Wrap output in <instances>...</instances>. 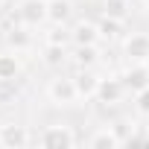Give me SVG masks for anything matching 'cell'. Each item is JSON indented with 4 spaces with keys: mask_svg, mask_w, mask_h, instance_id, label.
I'll list each match as a JSON object with an SVG mask.
<instances>
[{
    "mask_svg": "<svg viewBox=\"0 0 149 149\" xmlns=\"http://www.w3.org/2000/svg\"><path fill=\"white\" fill-rule=\"evenodd\" d=\"M47 100L58 108H70L79 102V91H76V82L73 76H53L47 82Z\"/></svg>",
    "mask_w": 149,
    "mask_h": 149,
    "instance_id": "1",
    "label": "cell"
},
{
    "mask_svg": "<svg viewBox=\"0 0 149 149\" xmlns=\"http://www.w3.org/2000/svg\"><path fill=\"white\" fill-rule=\"evenodd\" d=\"M76 143H79V137L73 132V126H67V123L44 126V132L38 134V146H44V149H70Z\"/></svg>",
    "mask_w": 149,
    "mask_h": 149,
    "instance_id": "2",
    "label": "cell"
},
{
    "mask_svg": "<svg viewBox=\"0 0 149 149\" xmlns=\"http://www.w3.org/2000/svg\"><path fill=\"white\" fill-rule=\"evenodd\" d=\"M126 82L123 76H100V88H97V102L100 105H120L126 100Z\"/></svg>",
    "mask_w": 149,
    "mask_h": 149,
    "instance_id": "3",
    "label": "cell"
},
{
    "mask_svg": "<svg viewBox=\"0 0 149 149\" xmlns=\"http://www.w3.org/2000/svg\"><path fill=\"white\" fill-rule=\"evenodd\" d=\"M32 143V132L24 126V123H0V146L3 149H24Z\"/></svg>",
    "mask_w": 149,
    "mask_h": 149,
    "instance_id": "4",
    "label": "cell"
},
{
    "mask_svg": "<svg viewBox=\"0 0 149 149\" xmlns=\"http://www.w3.org/2000/svg\"><path fill=\"white\" fill-rule=\"evenodd\" d=\"M120 76H123V82H126V91L134 97L137 91L149 88V61H129Z\"/></svg>",
    "mask_w": 149,
    "mask_h": 149,
    "instance_id": "5",
    "label": "cell"
},
{
    "mask_svg": "<svg viewBox=\"0 0 149 149\" xmlns=\"http://www.w3.org/2000/svg\"><path fill=\"white\" fill-rule=\"evenodd\" d=\"M70 35H73V47H79V44H102L100 21H88V18L73 21L70 24Z\"/></svg>",
    "mask_w": 149,
    "mask_h": 149,
    "instance_id": "6",
    "label": "cell"
},
{
    "mask_svg": "<svg viewBox=\"0 0 149 149\" xmlns=\"http://www.w3.org/2000/svg\"><path fill=\"white\" fill-rule=\"evenodd\" d=\"M126 61H149V32H129L123 38Z\"/></svg>",
    "mask_w": 149,
    "mask_h": 149,
    "instance_id": "7",
    "label": "cell"
},
{
    "mask_svg": "<svg viewBox=\"0 0 149 149\" xmlns=\"http://www.w3.org/2000/svg\"><path fill=\"white\" fill-rule=\"evenodd\" d=\"M18 21L24 26L47 24V0H21L18 3Z\"/></svg>",
    "mask_w": 149,
    "mask_h": 149,
    "instance_id": "8",
    "label": "cell"
},
{
    "mask_svg": "<svg viewBox=\"0 0 149 149\" xmlns=\"http://www.w3.org/2000/svg\"><path fill=\"white\" fill-rule=\"evenodd\" d=\"M73 82H76L79 100H97L100 76L94 73V67H76V73H73Z\"/></svg>",
    "mask_w": 149,
    "mask_h": 149,
    "instance_id": "9",
    "label": "cell"
},
{
    "mask_svg": "<svg viewBox=\"0 0 149 149\" xmlns=\"http://www.w3.org/2000/svg\"><path fill=\"white\" fill-rule=\"evenodd\" d=\"M24 70V61H21V53L18 50H3L0 53V82H15Z\"/></svg>",
    "mask_w": 149,
    "mask_h": 149,
    "instance_id": "10",
    "label": "cell"
},
{
    "mask_svg": "<svg viewBox=\"0 0 149 149\" xmlns=\"http://www.w3.org/2000/svg\"><path fill=\"white\" fill-rule=\"evenodd\" d=\"M88 146L91 149H120L123 146V137L114 126H100L91 137H88Z\"/></svg>",
    "mask_w": 149,
    "mask_h": 149,
    "instance_id": "11",
    "label": "cell"
},
{
    "mask_svg": "<svg viewBox=\"0 0 149 149\" xmlns=\"http://www.w3.org/2000/svg\"><path fill=\"white\" fill-rule=\"evenodd\" d=\"M73 18V0H47V21L67 26Z\"/></svg>",
    "mask_w": 149,
    "mask_h": 149,
    "instance_id": "12",
    "label": "cell"
},
{
    "mask_svg": "<svg viewBox=\"0 0 149 149\" xmlns=\"http://www.w3.org/2000/svg\"><path fill=\"white\" fill-rule=\"evenodd\" d=\"M70 61L76 67H97L100 64V44H79V47H73Z\"/></svg>",
    "mask_w": 149,
    "mask_h": 149,
    "instance_id": "13",
    "label": "cell"
},
{
    "mask_svg": "<svg viewBox=\"0 0 149 149\" xmlns=\"http://www.w3.org/2000/svg\"><path fill=\"white\" fill-rule=\"evenodd\" d=\"M100 32H102V41H123L126 38V21H120V18H108V15H102V21H100Z\"/></svg>",
    "mask_w": 149,
    "mask_h": 149,
    "instance_id": "14",
    "label": "cell"
},
{
    "mask_svg": "<svg viewBox=\"0 0 149 149\" xmlns=\"http://www.w3.org/2000/svg\"><path fill=\"white\" fill-rule=\"evenodd\" d=\"M32 26H15V29H9L6 32V44H9V50H18V53H24V50H29L32 47V32H29Z\"/></svg>",
    "mask_w": 149,
    "mask_h": 149,
    "instance_id": "15",
    "label": "cell"
},
{
    "mask_svg": "<svg viewBox=\"0 0 149 149\" xmlns=\"http://www.w3.org/2000/svg\"><path fill=\"white\" fill-rule=\"evenodd\" d=\"M44 44H58V47H70L73 44V35H70V26H61V24H53L47 32H44Z\"/></svg>",
    "mask_w": 149,
    "mask_h": 149,
    "instance_id": "16",
    "label": "cell"
},
{
    "mask_svg": "<svg viewBox=\"0 0 149 149\" xmlns=\"http://www.w3.org/2000/svg\"><path fill=\"white\" fill-rule=\"evenodd\" d=\"M102 15L126 21L132 15V3H129V0H102Z\"/></svg>",
    "mask_w": 149,
    "mask_h": 149,
    "instance_id": "17",
    "label": "cell"
},
{
    "mask_svg": "<svg viewBox=\"0 0 149 149\" xmlns=\"http://www.w3.org/2000/svg\"><path fill=\"white\" fill-rule=\"evenodd\" d=\"M64 61H70L67 47H58V44H44V64L58 67V64H64Z\"/></svg>",
    "mask_w": 149,
    "mask_h": 149,
    "instance_id": "18",
    "label": "cell"
},
{
    "mask_svg": "<svg viewBox=\"0 0 149 149\" xmlns=\"http://www.w3.org/2000/svg\"><path fill=\"white\" fill-rule=\"evenodd\" d=\"M134 111H137L140 117L149 120V88H143V91L134 94Z\"/></svg>",
    "mask_w": 149,
    "mask_h": 149,
    "instance_id": "19",
    "label": "cell"
},
{
    "mask_svg": "<svg viewBox=\"0 0 149 149\" xmlns=\"http://www.w3.org/2000/svg\"><path fill=\"white\" fill-rule=\"evenodd\" d=\"M146 140H149V123H146Z\"/></svg>",
    "mask_w": 149,
    "mask_h": 149,
    "instance_id": "20",
    "label": "cell"
},
{
    "mask_svg": "<svg viewBox=\"0 0 149 149\" xmlns=\"http://www.w3.org/2000/svg\"><path fill=\"white\" fill-rule=\"evenodd\" d=\"M3 3H6V0H0V6H3Z\"/></svg>",
    "mask_w": 149,
    "mask_h": 149,
    "instance_id": "21",
    "label": "cell"
},
{
    "mask_svg": "<svg viewBox=\"0 0 149 149\" xmlns=\"http://www.w3.org/2000/svg\"><path fill=\"white\" fill-rule=\"evenodd\" d=\"M146 9H149V0H146Z\"/></svg>",
    "mask_w": 149,
    "mask_h": 149,
    "instance_id": "22",
    "label": "cell"
}]
</instances>
